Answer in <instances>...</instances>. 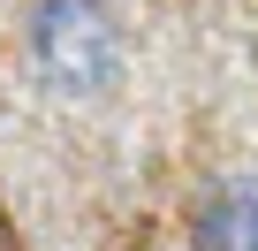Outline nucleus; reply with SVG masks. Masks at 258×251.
Instances as JSON below:
<instances>
[{
    "label": "nucleus",
    "mask_w": 258,
    "mask_h": 251,
    "mask_svg": "<svg viewBox=\"0 0 258 251\" xmlns=\"http://www.w3.org/2000/svg\"><path fill=\"white\" fill-rule=\"evenodd\" d=\"M31 69L53 99H106L121 84V31L99 0H38L31 8Z\"/></svg>",
    "instance_id": "nucleus-1"
},
{
    "label": "nucleus",
    "mask_w": 258,
    "mask_h": 251,
    "mask_svg": "<svg viewBox=\"0 0 258 251\" xmlns=\"http://www.w3.org/2000/svg\"><path fill=\"white\" fill-rule=\"evenodd\" d=\"M190 243L198 251H258V183H213L190 206Z\"/></svg>",
    "instance_id": "nucleus-2"
}]
</instances>
